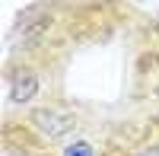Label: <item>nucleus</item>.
I'll return each mask as SVG.
<instances>
[{
	"label": "nucleus",
	"instance_id": "f257e3e1",
	"mask_svg": "<svg viewBox=\"0 0 159 156\" xmlns=\"http://www.w3.org/2000/svg\"><path fill=\"white\" fill-rule=\"evenodd\" d=\"M83 127L80 105L48 96L32 108L3 112V150L10 156H61Z\"/></svg>",
	"mask_w": 159,
	"mask_h": 156
},
{
	"label": "nucleus",
	"instance_id": "f03ea898",
	"mask_svg": "<svg viewBox=\"0 0 159 156\" xmlns=\"http://www.w3.org/2000/svg\"><path fill=\"white\" fill-rule=\"evenodd\" d=\"M48 54H19L7 61L3 70V105L7 112H22L38 105L45 89V61Z\"/></svg>",
	"mask_w": 159,
	"mask_h": 156
},
{
	"label": "nucleus",
	"instance_id": "7ed1b4c3",
	"mask_svg": "<svg viewBox=\"0 0 159 156\" xmlns=\"http://www.w3.org/2000/svg\"><path fill=\"white\" fill-rule=\"evenodd\" d=\"M99 156H159V112L108 131Z\"/></svg>",
	"mask_w": 159,
	"mask_h": 156
},
{
	"label": "nucleus",
	"instance_id": "20e7f679",
	"mask_svg": "<svg viewBox=\"0 0 159 156\" xmlns=\"http://www.w3.org/2000/svg\"><path fill=\"white\" fill-rule=\"evenodd\" d=\"M134 96L159 102V22L143 32V45L134 51Z\"/></svg>",
	"mask_w": 159,
	"mask_h": 156
},
{
	"label": "nucleus",
	"instance_id": "39448f33",
	"mask_svg": "<svg viewBox=\"0 0 159 156\" xmlns=\"http://www.w3.org/2000/svg\"><path fill=\"white\" fill-rule=\"evenodd\" d=\"M61 156H99V150L92 147V140L76 137L73 144H67V147H64V153H61Z\"/></svg>",
	"mask_w": 159,
	"mask_h": 156
},
{
	"label": "nucleus",
	"instance_id": "423d86ee",
	"mask_svg": "<svg viewBox=\"0 0 159 156\" xmlns=\"http://www.w3.org/2000/svg\"><path fill=\"white\" fill-rule=\"evenodd\" d=\"M134 3H140V0H134Z\"/></svg>",
	"mask_w": 159,
	"mask_h": 156
}]
</instances>
